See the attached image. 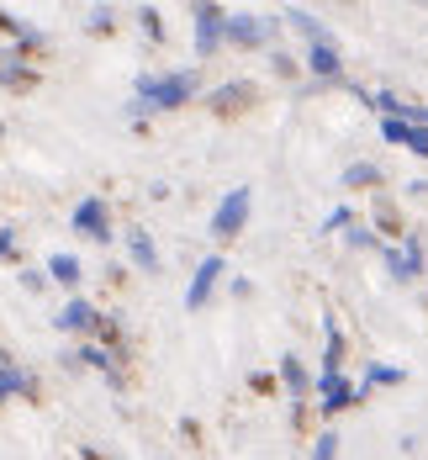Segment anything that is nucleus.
Masks as SVG:
<instances>
[{"label": "nucleus", "mask_w": 428, "mask_h": 460, "mask_svg": "<svg viewBox=\"0 0 428 460\" xmlns=\"http://www.w3.org/2000/svg\"><path fill=\"white\" fill-rule=\"evenodd\" d=\"M281 22H285V27H296V32H301L307 43H333V32L323 27V22H318V16H312V11H301V5H291Z\"/></svg>", "instance_id": "nucleus-14"}, {"label": "nucleus", "mask_w": 428, "mask_h": 460, "mask_svg": "<svg viewBox=\"0 0 428 460\" xmlns=\"http://www.w3.org/2000/svg\"><path fill=\"white\" fill-rule=\"evenodd\" d=\"M371 386H402V370L397 366H371L365 381H360V392H371Z\"/></svg>", "instance_id": "nucleus-19"}, {"label": "nucleus", "mask_w": 428, "mask_h": 460, "mask_svg": "<svg viewBox=\"0 0 428 460\" xmlns=\"http://www.w3.org/2000/svg\"><path fill=\"white\" fill-rule=\"evenodd\" d=\"M312 460H338V434H333V429H323V434L312 439Z\"/></svg>", "instance_id": "nucleus-22"}, {"label": "nucleus", "mask_w": 428, "mask_h": 460, "mask_svg": "<svg viewBox=\"0 0 428 460\" xmlns=\"http://www.w3.org/2000/svg\"><path fill=\"white\" fill-rule=\"evenodd\" d=\"M196 91H201L196 64L190 69H170V75H138V85H133V95L148 111H180V106L196 101Z\"/></svg>", "instance_id": "nucleus-1"}, {"label": "nucleus", "mask_w": 428, "mask_h": 460, "mask_svg": "<svg viewBox=\"0 0 428 460\" xmlns=\"http://www.w3.org/2000/svg\"><path fill=\"white\" fill-rule=\"evenodd\" d=\"M22 286H27V291H43V286H48V270H22Z\"/></svg>", "instance_id": "nucleus-27"}, {"label": "nucleus", "mask_w": 428, "mask_h": 460, "mask_svg": "<svg viewBox=\"0 0 428 460\" xmlns=\"http://www.w3.org/2000/svg\"><path fill=\"white\" fill-rule=\"evenodd\" d=\"M338 228H354V212L349 207H333L328 217H323V233H338Z\"/></svg>", "instance_id": "nucleus-23"}, {"label": "nucleus", "mask_w": 428, "mask_h": 460, "mask_svg": "<svg viewBox=\"0 0 428 460\" xmlns=\"http://www.w3.org/2000/svg\"><path fill=\"white\" fill-rule=\"evenodd\" d=\"M307 69H312L318 80H338V75H344V53H338V43H312L307 48Z\"/></svg>", "instance_id": "nucleus-11"}, {"label": "nucleus", "mask_w": 428, "mask_h": 460, "mask_svg": "<svg viewBox=\"0 0 428 460\" xmlns=\"http://www.w3.org/2000/svg\"><path fill=\"white\" fill-rule=\"evenodd\" d=\"M69 228L80 233V238H91V243H106V238H111V207H106L100 196L74 201V212H69Z\"/></svg>", "instance_id": "nucleus-5"}, {"label": "nucleus", "mask_w": 428, "mask_h": 460, "mask_svg": "<svg viewBox=\"0 0 428 460\" xmlns=\"http://www.w3.org/2000/svg\"><path fill=\"white\" fill-rule=\"evenodd\" d=\"M275 38V16L259 11H228V43L233 48H265Z\"/></svg>", "instance_id": "nucleus-4"}, {"label": "nucleus", "mask_w": 428, "mask_h": 460, "mask_svg": "<svg viewBox=\"0 0 428 460\" xmlns=\"http://www.w3.org/2000/svg\"><path fill=\"white\" fill-rule=\"evenodd\" d=\"M360 397H365V392H360L349 376H318V408H323L328 418L344 413V408H354Z\"/></svg>", "instance_id": "nucleus-8"}, {"label": "nucleus", "mask_w": 428, "mask_h": 460, "mask_svg": "<svg viewBox=\"0 0 428 460\" xmlns=\"http://www.w3.org/2000/svg\"><path fill=\"white\" fill-rule=\"evenodd\" d=\"M11 249H16V228L0 223V260H11Z\"/></svg>", "instance_id": "nucleus-28"}, {"label": "nucleus", "mask_w": 428, "mask_h": 460, "mask_svg": "<svg viewBox=\"0 0 428 460\" xmlns=\"http://www.w3.org/2000/svg\"><path fill=\"white\" fill-rule=\"evenodd\" d=\"M48 280H58V286H80V280H85V265H80V254H64V249H58V254H48Z\"/></svg>", "instance_id": "nucleus-13"}, {"label": "nucleus", "mask_w": 428, "mask_h": 460, "mask_svg": "<svg viewBox=\"0 0 428 460\" xmlns=\"http://www.w3.org/2000/svg\"><path fill=\"white\" fill-rule=\"evenodd\" d=\"M190 38H196V58H212L228 43V11L212 5V0H196L190 5Z\"/></svg>", "instance_id": "nucleus-2"}, {"label": "nucleus", "mask_w": 428, "mask_h": 460, "mask_svg": "<svg viewBox=\"0 0 428 460\" xmlns=\"http://www.w3.org/2000/svg\"><path fill=\"white\" fill-rule=\"evenodd\" d=\"M127 260L138 265L143 276H153V270H159V249H153V238H148L143 228H133V233H127Z\"/></svg>", "instance_id": "nucleus-15"}, {"label": "nucleus", "mask_w": 428, "mask_h": 460, "mask_svg": "<svg viewBox=\"0 0 428 460\" xmlns=\"http://www.w3.org/2000/svg\"><path fill=\"white\" fill-rule=\"evenodd\" d=\"M74 360H80V366H91V370H111L117 355H111V344H91V349H80Z\"/></svg>", "instance_id": "nucleus-21"}, {"label": "nucleus", "mask_w": 428, "mask_h": 460, "mask_svg": "<svg viewBox=\"0 0 428 460\" xmlns=\"http://www.w3.org/2000/svg\"><path fill=\"white\" fill-rule=\"evenodd\" d=\"M349 243H354V249H376V233L365 228V223H354V228H349Z\"/></svg>", "instance_id": "nucleus-25"}, {"label": "nucleus", "mask_w": 428, "mask_h": 460, "mask_svg": "<svg viewBox=\"0 0 428 460\" xmlns=\"http://www.w3.org/2000/svg\"><path fill=\"white\" fill-rule=\"evenodd\" d=\"M249 212H254V190L249 185H233L223 201H217V212H212V238L217 243H228V238H238V233L249 228Z\"/></svg>", "instance_id": "nucleus-3"}, {"label": "nucleus", "mask_w": 428, "mask_h": 460, "mask_svg": "<svg viewBox=\"0 0 428 460\" xmlns=\"http://www.w3.org/2000/svg\"><path fill=\"white\" fill-rule=\"evenodd\" d=\"M0 360H11V355H5V349H0Z\"/></svg>", "instance_id": "nucleus-30"}, {"label": "nucleus", "mask_w": 428, "mask_h": 460, "mask_svg": "<svg viewBox=\"0 0 428 460\" xmlns=\"http://www.w3.org/2000/svg\"><path fill=\"white\" fill-rule=\"evenodd\" d=\"M100 323H106V313H95V302H85V296H69V302L58 307L53 328H58V333H100Z\"/></svg>", "instance_id": "nucleus-7"}, {"label": "nucleus", "mask_w": 428, "mask_h": 460, "mask_svg": "<svg viewBox=\"0 0 428 460\" xmlns=\"http://www.w3.org/2000/svg\"><path fill=\"white\" fill-rule=\"evenodd\" d=\"M275 75H296V58H291V53H281V48H275Z\"/></svg>", "instance_id": "nucleus-29"}, {"label": "nucleus", "mask_w": 428, "mask_h": 460, "mask_svg": "<svg viewBox=\"0 0 428 460\" xmlns=\"http://www.w3.org/2000/svg\"><path fill=\"white\" fill-rule=\"evenodd\" d=\"M281 381H285V392H291V402H296V408L318 392V381L307 376V366H301L296 355H281Z\"/></svg>", "instance_id": "nucleus-10"}, {"label": "nucleus", "mask_w": 428, "mask_h": 460, "mask_svg": "<svg viewBox=\"0 0 428 460\" xmlns=\"http://www.w3.org/2000/svg\"><path fill=\"white\" fill-rule=\"evenodd\" d=\"M344 185H349V190H360V185H380V170L360 159V164H349V170H344Z\"/></svg>", "instance_id": "nucleus-20"}, {"label": "nucleus", "mask_w": 428, "mask_h": 460, "mask_svg": "<svg viewBox=\"0 0 428 460\" xmlns=\"http://www.w3.org/2000/svg\"><path fill=\"white\" fill-rule=\"evenodd\" d=\"M386 270H391L397 280H418L424 276V243H418V233H402V243L386 249Z\"/></svg>", "instance_id": "nucleus-9"}, {"label": "nucleus", "mask_w": 428, "mask_h": 460, "mask_svg": "<svg viewBox=\"0 0 428 460\" xmlns=\"http://www.w3.org/2000/svg\"><path fill=\"white\" fill-rule=\"evenodd\" d=\"M0 138H5V128H0Z\"/></svg>", "instance_id": "nucleus-31"}, {"label": "nucleus", "mask_w": 428, "mask_h": 460, "mask_svg": "<svg viewBox=\"0 0 428 460\" xmlns=\"http://www.w3.org/2000/svg\"><path fill=\"white\" fill-rule=\"evenodd\" d=\"M143 32H148V38H159V32H164V27H159V11H153V5H143Z\"/></svg>", "instance_id": "nucleus-26"}, {"label": "nucleus", "mask_w": 428, "mask_h": 460, "mask_svg": "<svg viewBox=\"0 0 428 460\" xmlns=\"http://www.w3.org/2000/svg\"><path fill=\"white\" fill-rule=\"evenodd\" d=\"M22 64H27V58H22V48H0V85H5V91H22V85L32 80Z\"/></svg>", "instance_id": "nucleus-16"}, {"label": "nucleus", "mask_w": 428, "mask_h": 460, "mask_svg": "<svg viewBox=\"0 0 428 460\" xmlns=\"http://www.w3.org/2000/svg\"><path fill=\"white\" fill-rule=\"evenodd\" d=\"M91 32H111V5H95L91 11V22H85Z\"/></svg>", "instance_id": "nucleus-24"}, {"label": "nucleus", "mask_w": 428, "mask_h": 460, "mask_svg": "<svg viewBox=\"0 0 428 460\" xmlns=\"http://www.w3.org/2000/svg\"><path fill=\"white\" fill-rule=\"evenodd\" d=\"M228 276V265H223V254H206L201 265H196V276H190L186 286V307L190 313H201L206 302H212V291H217V280Z\"/></svg>", "instance_id": "nucleus-6"}, {"label": "nucleus", "mask_w": 428, "mask_h": 460, "mask_svg": "<svg viewBox=\"0 0 428 460\" xmlns=\"http://www.w3.org/2000/svg\"><path fill=\"white\" fill-rule=\"evenodd\" d=\"M254 95L249 80H238V85H223V91H212V111H243V101Z\"/></svg>", "instance_id": "nucleus-18"}, {"label": "nucleus", "mask_w": 428, "mask_h": 460, "mask_svg": "<svg viewBox=\"0 0 428 460\" xmlns=\"http://www.w3.org/2000/svg\"><path fill=\"white\" fill-rule=\"evenodd\" d=\"M16 392H32V376L16 366V360H0V402L16 397Z\"/></svg>", "instance_id": "nucleus-17"}, {"label": "nucleus", "mask_w": 428, "mask_h": 460, "mask_svg": "<svg viewBox=\"0 0 428 460\" xmlns=\"http://www.w3.org/2000/svg\"><path fill=\"white\" fill-rule=\"evenodd\" d=\"M318 376H344V333L333 318H323V370Z\"/></svg>", "instance_id": "nucleus-12"}]
</instances>
